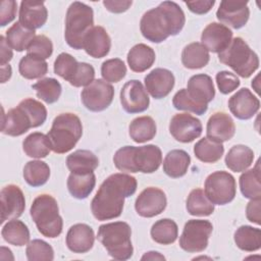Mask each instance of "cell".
<instances>
[{"mask_svg":"<svg viewBox=\"0 0 261 261\" xmlns=\"http://www.w3.org/2000/svg\"><path fill=\"white\" fill-rule=\"evenodd\" d=\"M136 177L125 173L109 175L100 186L91 203L94 217L100 221L109 220L120 216L124 199L137 191Z\"/></svg>","mask_w":261,"mask_h":261,"instance_id":"6da1fadb","label":"cell"},{"mask_svg":"<svg viewBox=\"0 0 261 261\" xmlns=\"http://www.w3.org/2000/svg\"><path fill=\"white\" fill-rule=\"evenodd\" d=\"M185 22L186 16L179 5L172 1H164L144 13L140 21V30L148 41L161 43L169 36L179 34Z\"/></svg>","mask_w":261,"mask_h":261,"instance_id":"7a4b0ae2","label":"cell"},{"mask_svg":"<svg viewBox=\"0 0 261 261\" xmlns=\"http://www.w3.org/2000/svg\"><path fill=\"white\" fill-rule=\"evenodd\" d=\"M47 118V109L39 101L27 98L3 114L1 130L4 135L18 137L32 127L42 125Z\"/></svg>","mask_w":261,"mask_h":261,"instance_id":"3957f363","label":"cell"},{"mask_svg":"<svg viewBox=\"0 0 261 261\" xmlns=\"http://www.w3.org/2000/svg\"><path fill=\"white\" fill-rule=\"evenodd\" d=\"M113 162L120 171L152 173L162 163V153L156 145L124 146L115 152Z\"/></svg>","mask_w":261,"mask_h":261,"instance_id":"277c9868","label":"cell"},{"mask_svg":"<svg viewBox=\"0 0 261 261\" xmlns=\"http://www.w3.org/2000/svg\"><path fill=\"white\" fill-rule=\"evenodd\" d=\"M83 135V125L79 116L73 113H61L57 115L47 136L51 150L57 154L70 151Z\"/></svg>","mask_w":261,"mask_h":261,"instance_id":"5b68a950","label":"cell"},{"mask_svg":"<svg viewBox=\"0 0 261 261\" xmlns=\"http://www.w3.org/2000/svg\"><path fill=\"white\" fill-rule=\"evenodd\" d=\"M130 226L123 221L105 223L99 226L97 238L108 254L116 260H127L133 256Z\"/></svg>","mask_w":261,"mask_h":261,"instance_id":"8992f818","label":"cell"},{"mask_svg":"<svg viewBox=\"0 0 261 261\" xmlns=\"http://www.w3.org/2000/svg\"><path fill=\"white\" fill-rule=\"evenodd\" d=\"M31 216L41 234L54 239L62 232L63 221L59 215L57 201L51 195L38 196L31 206Z\"/></svg>","mask_w":261,"mask_h":261,"instance_id":"52a82bcc","label":"cell"},{"mask_svg":"<svg viewBox=\"0 0 261 261\" xmlns=\"http://www.w3.org/2000/svg\"><path fill=\"white\" fill-rule=\"evenodd\" d=\"M93 9L82 2H72L66 12L64 38L69 47L83 49L85 36L94 27Z\"/></svg>","mask_w":261,"mask_h":261,"instance_id":"ba28073f","label":"cell"},{"mask_svg":"<svg viewBox=\"0 0 261 261\" xmlns=\"http://www.w3.org/2000/svg\"><path fill=\"white\" fill-rule=\"evenodd\" d=\"M218 59L244 79L251 76L259 67L258 55L241 37L232 39L227 48L218 53Z\"/></svg>","mask_w":261,"mask_h":261,"instance_id":"9c48e42d","label":"cell"},{"mask_svg":"<svg viewBox=\"0 0 261 261\" xmlns=\"http://www.w3.org/2000/svg\"><path fill=\"white\" fill-rule=\"evenodd\" d=\"M205 195L215 205L230 203L237 193L234 177L223 170L209 174L205 180Z\"/></svg>","mask_w":261,"mask_h":261,"instance_id":"30bf717a","label":"cell"},{"mask_svg":"<svg viewBox=\"0 0 261 261\" xmlns=\"http://www.w3.org/2000/svg\"><path fill=\"white\" fill-rule=\"evenodd\" d=\"M212 230L213 225L209 220H188L179 238V247L189 253L202 252L208 246V240Z\"/></svg>","mask_w":261,"mask_h":261,"instance_id":"8fae6325","label":"cell"},{"mask_svg":"<svg viewBox=\"0 0 261 261\" xmlns=\"http://www.w3.org/2000/svg\"><path fill=\"white\" fill-rule=\"evenodd\" d=\"M84 106L90 111L99 112L105 110L114 97L113 87L104 80H94L81 94Z\"/></svg>","mask_w":261,"mask_h":261,"instance_id":"7c38bea8","label":"cell"},{"mask_svg":"<svg viewBox=\"0 0 261 261\" xmlns=\"http://www.w3.org/2000/svg\"><path fill=\"white\" fill-rule=\"evenodd\" d=\"M120 103L127 113H140L148 109L150 99L143 84L132 80L126 82L120 91Z\"/></svg>","mask_w":261,"mask_h":261,"instance_id":"4fadbf2b","label":"cell"},{"mask_svg":"<svg viewBox=\"0 0 261 261\" xmlns=\"http://www.w3.org/2000/svg\"><path fill=\"white\" fill-rule=\"evenodd\" d=\"M166 204L165 193L158 188L149 187L140 193L136 199L135 208L140 216L150 218L162 213Z\"/></svg>","mask_w":261,"mask_h":261,"instance_id":"5bb4252c","label":"cell"},{"mask_svg":"<svg viewBox=\"0 0 261 261\" xmlns=\"http://www.w3.org/2000/svg\"><path fill=\"white\" fill-rule=\"evenodd\" d=\"M202 129L201 121L189 113L175 114L169 123L171 136L180 143L193 142L201 136Z\"/></svg>","mask_w":261,"mask_h":261,"instance_id":"9a60e30c","label":"cell"},{"mask_svg":"<svg viewBox=\"0 0 261 261\" xmlns=\"http://www.w3.org/2000/svg\"><path fill=\"white\" fill-rule=\"evenodd\" d=\"M250 9L248 1H221L216 11V17L222 23L239 30L249 20Z\"/></svg>","mask_w":261,"mask_h":261,"instance_id":"2e32d148","label":"cell"},{"mask_svg":"<svg viewBox=\"0 0 261 261\" xmlns=\"http://www.w3.org/2000/svg\"><path fill=\"white\" fill-rule=\"evenodd\" d=\"M1 223L18 218L25 208L22 191L15 185L5 186L1 190Z\"/></svg>","mask_w":261,"mask_h":261,"instance_id":"e0dca14e","label":"cell"},{"mask_svg":"<svg viewBox=\"0 0 261 261\" xmlns=\"http://www.w3.org/2000/svg\"><path fill=\"white\" fill-rule=\"evenodd\" d=\"M228 108L233 116L246 120L252 118L259 111L260 101L249 89L243 88L229 98Z\"/></svg>","mask_w":261,"mask_h":261,"instance_id":"ac0fdd59","label":"cell"},{"mask_svg":"<svg viewBox=\"0 0 261 261\" xmlns=\"http://www.w3.org/2000/svg\"><path fill=\"white\" fill-rule=\"evenodd\" d=\"M232 40V32L228 27L218 23H209L201 35V44L213 53H220L230 44Z\"/></svg>","mask_w":261,"mask_h":261,"instance_id":"d6986e66","label":"cell"},{"mask_svg":"<svg viewBox=\"0 0 261 261\" xmlns=\"http://www.w3.org/2000/svg\"><path fill=\"white\" fill-rule=\"evenodd\" d=\"M187 94L198 105L208 108V103L215 96V89L212 79L208 74L200 73L190 77Z\"/></svg>","mask_w":261,"mask_h":261,"instance_id":"ffe728a7","label":"cell"},{"mask_svg":"<svg viewBox=\"0 0 261 261\" xmlns=\"http://www.w3.org/2000/svg\"><path fill=\"white\" fill-rule=\"evenodd\" d=\"M174 75L166 68H155L145 76L147 92L155 99L166 97L174 87Z\"/></svg>","mask_w":261,"mask_h":261,"instance_id":"44dd1931","label":"cell"},{"mask_svg":"<svg viewBox=\"0 0 261 261\" xmlns=\"http://www.w3.org/2000/svg\"><path fill=\"white\" fill-rule=\"evenodd\" d=\"M18 22L25 29L35 31L42 28L48 18V11L42 1L25 0L20 2Z\"/></svg>","mask_w":261,"mask_h":261,"instance_id":"7402d4cb","label":"cell"},{"mask_svg":"<svg viewBox=\"0 0 261 261\" xmlns=\"http://www.w3.org/2000/svg\"><path fill=\"white\" fill-rule=\"evenodd\" d=\"M207 138L223 143L229 141L236 133V125L232 118L225 112H215L207 122Z\"/></svg>","mask_w":261,"mask_h":261,"instance_id":"603a6c76","label":"cell"},{"mask_svg":"<svg viewBox=\"0 0 261 261\" xmlns=\"http://www.w3.org/2000/svg\"><path fill=\"white\" fill-rule=\"evenodd\" d=\"M111 48V39L103 27H93L84 38L83 49L94 58L106 56Z\"/></svg>","mask_w":261,"mask_h":261,"instance_id":"cb8c5ba5","label":"cell"},{"mask_svg":"<svg viewBox=\"0 0 261 261\" xmlns=\"http://www.w3.org/2000/svg\"><path fill=\"white\" fill-rule=\"evenodd\" d=\"M95 242L94 230L85 223H76L72 225L66 234L67 248L76 254L87 253L90 251Z\"/></svg>","mask_w":261,"mask_h":261,"instance_id":"d4e9b609","label":"cell"},{"mask_svg":"<svg viewBox=\"0 0 261 261\" xmlns=\"http://www.w3.org/2000/svg\"><path fill=\"white\" fill-rule=\"evenodd\" d=\"M96 176L91 172H70L67 178V189L76 199H86L94 190Z\"/></svg>","mask_w":261,"mask_h":261,"instance_id":"484cf974","label":"cell"},{"mask_svg":"<svg viewBox=\"0 0 261 261\" xmlns=\"http://www.w3.org/2000/svg\"><path fill=\"white\" fill-rule=\"evenodd\" d=\"M127 63L135 72H143L149 69L155 61V52L146 44L135 45L127 53Z\"/></svg>","mask_w":261,"mask_h":261,"instance_id":"4316f807","label":"cell"},{"mask_svg":"<svg viewBox=\"0 0 261 261\" xmlns=\"http://www.w3.org/2000/svg\"><path fill=\"white\" fill-rule=\"evenodd\" d=\"M191 163L190 155L179 149L169 151L163 161V171L170 177L177 178L184 176Z\"/></svg>","mask_w":261,"mask_h":261,"instance_id":"83f0119b","label":"cell"},{"mask_svg":"<svg viewBox=\"0 0 261 261\" xmlns=\"http://www.w3.org/2000/svg\"><path fill=\"white\" fill-rule=\"evenodd\" d=\"M254 160V152L245 145H234L225 156V165L234 172H242L248 169Z\"/></svg>","mask_w":261,"mask_h":261,"instance_id":"f1b7e54d","label":"cell"},{"mask_svg":"<svg viewBox=\"0 0 261 261\" xmlns=\"http://www.w3.org/2000/svg\"><path fill=\"white\" fill-rule=\"evenodd\" d=\"M209 59V51L199 42L187 45L181 52V62L185 67L190 69H199L206 66Z\"/></svg>","mask_w":261,"mask_h":261,"instance_id":"f546056e","label":"cell"},{"mask_svg":"<svg viewBox=\"0 0 261 261\" xmlns=\"http://www.w3.org/2000/svg\"><path fill=\"white\" fill-rule=\"evenodd\" d=\"M98 165V157L89 150H76L66 158V166L70 172H91Z\"/></svg>","mask_w":261,"mask_h":261,"instance_id":"4dcf8cb0","label":"cell"},{"mask_svg":"<svg viewBox=\"0 0 261 261\" xmlns=\"http://www.w3.org/2000/svg\"><path fill=\"white\" fill-rule=\"evenodd\" d=\"M156 129L154 119L146 115L135 118L128 126L130 139L139 144L152 140L156 135Z\"/></svg>","mask_w":261,"mask_h":261,"instance_id":"1f68e13d","label":"cell"},{"mask_svg":"<svg viewBox=\"0 0 261 261\" xmlns=\"http://www.w3.org/2000/svg\"><path fill=\"white\" fill-rule=\"evenodd\" d=\"M1 236L5 242L17 247L24 246L30 241V230L27 224L17 219L6 222L2 227Z\"/></svg>","mask_w":261,"mask_h":261,"instance_id":"d6a6232c","label":"cell"},{"mask_svg":"<svg viewBox=\"0 0 261 261\" xmlns=\"http://www.w3.org/2000/svg\"><path fill=\"white\" fill-rule=\"evenodd\" d=\"M22 149L29 157L45 158L51 151V145L48 136L36 132L23 140Z\"/></svg>","mask_w":261,"mask_h":261,"instance_id":"836d02e7","label":"cell"},{"mask_svg":"<svg viewBox=\"0 0 261 261\" xmlns=\"http://www.w3.org/2000/svg\"><path fill=\"white\" fill-rule=\"evenodd\" d=\"M233 238L238 248L243 251L254 252L261 248V230L259 228L242 225L236 230Z\"/></svg>","mask_w":261,"mask_h":261,"instance_id":"e575fe53","label":"cell"},{"mask_svg":"<svg viewBox=\"0 0 261 261\" xmlns=\"http://www.w3.org/2000/svg\"><path fill=\"white\" fill-rule=\"evenodd\" d=\"M224 153V147L222 143L212 141L208 138H203L194 146L195 156L202 162L215 163Z\"/></svg>","mask_w":261,"mask_h":261,"instance_id":"d590c367","label":"cell"},{"mask_svg":"<svg viewBox=\"0 0 261 261\" xmlns=\"http://www.w3.org/2000/svg\"><path fill=\"white\" fill-rule=\"evenodd\" d=\"M260 161L258 160L256 166L242 173L240 176V189L245 198L258 199L261 198V184H260Z\"/></svg>","mask_w":261,"mask_h":261,"instance_id":"8d00e7d4","label":"cell"},{"mask_svg":"<svg viewBox=\"0 0 261 261\" xmlns=\"http://www.w3.org/2000/svg\"><path fill=\"white\" fill-rule=\"evenodd\" d=\"M150 233L154 242L161 245H170L177 239V224L169 218H163L152 225Z\"/></svg>","mask_w":261,"mask_h":261,"instance_id":"74e56055","label":"cell"},{"mask_svg":"<svg viewBox=\"0 0 261 261\" xmlns=\"http://www.w3.org/2000/svg\"><path fill=\"white\" fill-rule=\"evenodd\" d=\"M35 37V31L25 29L18 21L6 31V41L8 45L17 52L27 50Z\"/></svg>","mask_w":261,"mask_h":261,"instance_id":"f35d334b","label":"cell"},{"mask_svg":"<svg viewBox=\"0 0 261 261\" xmlns=\"http://www.w3.org/2000/svg\"><path fill=\"white\" fill-rule=\"evenodd\" d=\"M187 210L194 216H209L214 212V204L202 189H194L188 196Z\"/></svg>","mask_w":261,"mask_h":261,"instance_id":"ab89813d","label":"cell"},{"mask_svg":"<svg viewBox=\"0 0 261 261\" xmlns=\"http://www.w3.org/2000/svg\"><path fill=\"white\" fill-rule=\"evenodd\" d=\"M50 176L48 164L41 160L29 161L23 167V178L31 187H40L47 182Z\"/></svg>","mask_w":261,"mask_h":261,"instance_id":"60d3db41","label":"cell"},{"mask_svg":"<svg viewBox=\"0 0 261 261\" xmlns=\"http://www.w3.org/2000/svg\"><path fill=\"white\" fill-rule=\"evenodd\" d=\"M18 70L20 75L27 80L40 79L47 73L48 63L41 58L27 54L20 59Z\"/></svg>","mask_w":261,"mask_h":261,"instance_id":"b9f144b4","label":"cell"},{"mask_svg":"<svg viewBox=\"0 0 261 261\" xmlns=\"http://www.w3.org/2000/svg\"><path fill=\"white\" fill-rule=\"evenodd\" d=\"M32 88L36 91L37 97L48 104L55 103L59 99L62 91L60 83L53 77L42 79L34 84Z\"/></svg>","mask_w":261,"mask_h":261,"instance_id":"7bdbcfd3","label":"cell"},{"mask_svg":"<svg viewBox=\"0 0 261 261\" xmlns=\"http://www.w3.org/2000/svg\"><path fill=\"white\" fill-rule=\"evenodd\" d=\"M79 63L74 57L68 53H60L54 61V72L68 83L76 73Z\"/></svg>","mask_w":261,"mask_h":261,"instance_id":"ee69618b","label":"cell"},{"mask_svg":"<svg viewBox=\"0 0 261 261\" xmlns=\"http://www.w3.org/2000/svg\"><path fill=\"white\" fill-rule=\"evenodd\" d=\"M25 254L29 261H52L54 259L53 248L45 241L38 239L28 244Z\"/></svg>","mask_w":261,"mask_h":261,"instance_id":"f6af8a7d","label":"cell"},{"mask_svg":"<svg viewBox=\"0 0 261 261\" xmlns=\"http://www.w3.org/2000/svg\"><path fill=\"white\" fill-rule=\"evenodd\" d=\"M101 74L106 82L118 83L125 76L126 66L119 58L108 59L102 63Z\"/></svg>","mask_w":261,"mask_h":261,"instance_id":"bcb514c9","label":"cell"},{"mask_svg":"<svg viewBox=\"0 0 261 261\" xmlns=\"http://www.w3.org/2000/svg\"><path fill=\"white\" fill-rule=\"evenodd\" d=\"M27 51L29 55L45 60L52 55L53 44L48 37L44 35H38L31 42Z\"/></svg>","mask_w":261,"mask_h":261,"instance_id":"7dc6e473","label":"cell"},{"mask_svg":"<svg viewBox=\"0 0 261 261\" xmlns=\"http://www.w3.org/2000/svg\"><path fill=\"white\" fill-rule=\"evenodd\" d=\"M172 104L175 109L177 110H184V111H190L198 115L204 114L208 108L202 107L198 104H196L187 94L186 89H180L178 92L175 93L172 99Z\"/></svg>","mask_w":261,"mask_h":261,"instance_id":"c3c4849f","label":"cell"},{"mask_svg":"<svg viewBox=\"0 0 261 261\" xmlns=\"http://www.w3.org/2000/svg\"><path fill=\"white\" fill-rule=\"evenodd\" d=\"M95 77V69L94 67L86 62H80L75 75L69 83L73 87H84L90 85Z\"/></svg>","mask_w":261,"mask_h":261,"instance_id":"681fc988","label":"cell"},{"mask_svg":"<svg viewBox=\"0 0 261 261\" xmlns=\"http://www.w3.org/2000/svg\"><path fill=\"white\" fill-rule=\"evenodd\" d=\"M216 84L220 93L225 95L237 90L241 83L234 73L221 70L216 73Z\"/></svg>","mask_w":261,"mask_h":261,"instance_id":"f907efd6","label":"cell"},{"mask_svg":"<svg viewBox=\"0 0 261 261\" xmlns=\"http://www.w3.org/2000/svg\"><path fill=\"white\" fill-rule=\"evenodd\" d=\"M17 4L14 0H3L0 9V25L5 27L16 16Z\"/></svg>","mask_w":261,"mask_h":261,"instance_id":"816d5d0a","label":"cell"},{"mask_svg":"<svg viewBox=\"0 0 261 261\" xmlns=\"http://www.w3.org/2000/svg\"><path fill=\"white\" fill-rule=\"evenodd\" d=\"M260 210H261V198L251 199V201L248 203L246 208V215L248 220L259 225L261 223Z\"/></svg>","mask_w":261,"mask_h":261,"instance_id":"f5cc1de1","label":"cell"},{"mask_svg":"<svg viewBox=\"0 0 261 261\" xmlns=\"http://www.w3.org/2000/svg\"><path fill=\"white\" fill-rule=\"evenodd\" d=\"M189 9L196 14H205L214 6V0H199V1H186Z\"/></svg>","mask_w":261,"mask_h":261,"instance_id":"db71d44e","label":"cell"},{"mask_svg":"<svg viewBox=\"0 0 261 261\" xmlns=\"http://www.w3.org/2000/svg\"><path fill=\"white\" fill-rule=\"evenodd\" d=\"M133 4V1L129 0H106L103 1V5L106 7L107 10L113 13H121L126 11L130 5Z\"/></svg>","mask_w":261,"mask_h":261,"instance_id":"11a10c76","label":"cell"},{"mask_svg":"<svg viewBox=\"0 0 261 261\" xmlns=\"http://www.w3.org/2000/svg\"><path fill=\"white\" fill-rule=\"evenodd\" d=\"M12 50L4 36L0 37V65L7 64L12 59Z\"/></svg>","mask_w":261,"mask_h":261,"instance_id":"9f6ffc18","label":"cell"},{"mask_svg":"<svg viewBox=\"0 0 261 261\" xmlns=\"http://www.w3.org/2000/svg\"><path fill=\"white\" fill-rule=\"evenodd\" d=\"M142 260H165V257L161 255L159 252L150 251V252H147L142 257Z\"/></svg>","mask_w":261,"mask_h":261,"instance_id":"6f0895ef","label":"cell"},{"mask_svg":"<svg viewBox=\"0 0 261 261\" xmlns=\"http://www.w3.org/2000/svg\"><path fill=\"white\" fill-rule=\"evenodd\" d=\"M11 76V66L5 64L1 66V83H5Z\"/></svg>","mask_w":261,"mask_h":261,"instance_id":"680465c9","label":"cell"}]
</instances>
